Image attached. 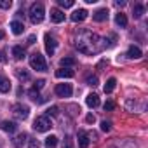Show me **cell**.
Here are the masks:
<instances>
[{
    "mask_svg": "<svg viewBox=\"0 0 148 148\" xmlns=\"http://www.w3.org/2000/svg\"><path fill=\"white\" fill-rule=\"evenodd\" d=\"M86 82H87V86H92V87H94V86H98V77H96V75H89V77L86 79Z\"/></svg>",
    "mask_w": 148,
    "mask_h": 148,
    "instance_id": "28",
    "label": "cell"
},
{
    "mask_svg": "<svg viewBox=\"0 0 148 148\" xmlns=\"http://www.w3.org/2000/svg\"><path fill=\"white\" fill-rule=\"evenodd\" d=\"M86 18H87V11L86 9H77V11H73V14H71V21L73 23H80Z\"/></svg>",
    "mask_w": 148,
    "mask_h": 148,
    "instance_id": "9",
    "label": "cell"
},
{
    "mask_svg": "<svg viewBox=\"0 0 148 148\" xmlns=\"http://www.w3.org/2000/svg\"><path fill=\"white\" fill-rule=\"evenodd\" d=\"M108 16H110L108 9H98V11L92 14V19H94V21H98V23H103V21H106V19H108Z\"/></svg>",
    "mask_w": 148,
    "mask_h": 148,
    "instance_id": "8",
    "label": "cell"
},
{
    "mask_svg": "<svg viewBox=\"0 0 148 148\" xmlns=\"http://www.w3.org/2000/svg\"><path fill=\"white\" fill-rule=\"evenodd\" d=\"M56 145H58V138L56 136H47L45 138V146L47 148H56Z\"/></svg>",
    "mask_w": 148,
    "mask_h": 148,
    "instance_id": "24",
    "label": "cell"
},
{
    "mask_svg": "<svg viewBox=\"0 0 148 148\" xmlns=\"http://www.w3.org/2000/svg\"><path fill=\"white\" fill-rule=\"evenodd\" d=\"M54 91H56V94H58L59 98H70L71 92H73V89H71L70 84H58Z\"/></svg>",
    "mask_w": 148,
    "mask_h": 148,
    "instance_id": "6",
    "label": "cell"
},
{
    "mask_svg": "<svg viewBox=\"0 0 148 148\" xmlns=\"http://www.w3.org/2000/svg\"><path fill=\"white\" fill-rule=\"evenodd\" d=\"M28 44H30V45H33V44H35V35H30V38H28Z\"/></svg>",
    "mask_w": 148,
    "mask_h": 148,
    "instance_id": "38",
    "label": "cell"
},
{
    "mask_svg": "<svg viewBox=\"0 0 148 148\" xmlns=\"http://www.w3.org/2000/svg\"><path fill=\"white\" fill-rule=\"evenodd\" d=\"M7 61V56H5V51H0V63H5Z\"/></svg>",
    "mask_w": 148,
    "mask_h": 148,
    "instance_id": "35",
    "label": "cell"
},
{
    "mask_svg": "<svg viewBox=\"0 0 148 148\" xmlns=\"http://www.w3.org/2000/svg\"><path fill=\"white\" fill-rule=\"evenodd\" d=\"M4 35H5V33H4L2 30H0V38H4Z\"/></svg>",
    "mask_w": 148,
    "mask_h": 148,
    "instance_id": "40",
    "label": "cell"
},
{
    "mask_svg": "<svg viewBox=\"0 0 148 148\" xmlns=\"http://www.w3.org/2000/svg\"><path fill=\"white\" fill-rule=\"evenodd\" d=\"M12 113H14V117H16L18 120H25V119H28V115H30V108H28L26 105L18 103V105L12 106Z\"/></svg>",
    "mask_w": 148,
    "mask_h": 148,
    "instance_id": "5",
    "label": "cell"
},
{
    "mask_svg": "<svg viewBox=\"0 0 148 148\" xmlns=\"http://www.w3.org/2000/svg\"><path fill=\"white\" fill-rule=\"evenodd\" d=\"M77 49L82 52V54H96L103 49H108L113 45V42L106 40V38H99L96 33H92L91 30H84L79 33L77 37V42H75Z\"/></svg>",
    "mask_w": 148,
    "mask_h": 148,
    "instance_id": "1",
    "label": "cell"
},
{
    "mask_svg": "<svg viewBox=\"0 0 148 148\" xmlns=\"http://www.w3.org/2000/svg\"><path fill=\"white\" fill-rule=\"evenodd\" d=\"M28 148H40V141L38 139H30V146Z\"/></svg>",
    "mask_w": 148,
    "mask_h": 148,
    "instance_id": "34",
    "label": "cell"
},
{
    "mask_svg": "<svg viewBox=\"0 0 148 148\" xmlns=\"http://www.w3.org/2000/svg\"><path fill=\"white\" fill-rule=\"evenodd\" d=\"M25 47H21V45H14L12 47V56H14V59H23L25 58Z\"/></svg>",
    "mask_w": 148,
    "mask_h": 148,
    "instance_id": "19",
    "label": "cell"
},
{
    "mask_svg": "<svg viewBox=\"0 0 148 148\" xmlns=\"http://www.w3.org/2000/svg\"><path fill=\"white\" fill-rule=\"evenodd\" d=\"M0 127H2V131H5V132H16V129H18V125H16V122H11V120H4L2 124H0Z\"/></svg>",
    "mask_w": 148,
    "mask_h": 148,
    "instance_id": "14",
    "label": "cell"
},
{
    "mask_svg": "<svg viewBox=\"0 0 148 148\" xmlns=\"http://www.w3.org/2000/svg\"><path fill=\"white\" fill-rule=\"evenodd\" d=\"M129 59H139L141 56H143V52H141V49L139 47H136V45H131L129 49H127V54H125Z\"/></svg>",
    "mask_w": 148,
    "mask_h": 148,
    "instance_id": "11",
    "label": "cell"
},
{
    "mask_svg": "<svg viewBox=\"0 0 148 148\" xmlns=\"http://www.w3.org/2000/svg\"><path fill=\"white\" fill-rule=\"evenodd\" d=\"M16 75H18V79H19V80H23V82L30 80V73H28L26 70H18V71H16Z\"/></svg>",
    "mask_w": 148,
    "mask_h": 148,
    "instance_id": "25",
    "label": "cell"
},
{
    "mask_svg": "<svg viewBox=\"0 0 148 148\" xmlns=\"http://www.w3.org/2000/svg\"><path fill=\"white\" fill-rule=\"evenodd\" d=\"M86 103H87L89 108H96V106H99V96L98 94H89L86 98Z\"/></svg>",
    "mask_w": 148,
    "mask_h": 148,
    "instance_id": "16",
    "label": "cell"
},
{
    "mask_svg": "<svg viewBox=\"0 0 148 148\" xmlns=\"http://www.w3.org/2000/svg\"><path fill=\"white\" fill-rule=\"evenodd\" d=\"M11 30H12L14 35H21V33L25 32V25H23L21 21H12V23H11Z\"/></svg>",
    "mask_w": 148,
    "mask_h": 148,
    "instance_id": "18",
    "label": "cell"
},
{
    "mask_svg": "<svg viewBox=\"0 0 148 148\" xmlns=\"http://www.w3.org/2000/svg\"><path fill=\"white\" fill-rule=\"evenodd\" d=\"M75 63H77V59H75V58H70V56H66V58L61 59V66H63V68H66V66H73Z\"/></svg>",
    "mask_w": 148,
    "mask_h": 148,
    "instance_id": "23",
    "label": "cell"
},
{
    "mask_svg": "<svg viewBox=\"0 0 148 148\" xmlns=\"http://www.w3.org/2000/svg\"><path fill=\"white\" fill-rule=\"evenodd\" d=\"M73 75H75V71L70 70V68H59V70L56 71V77H58V79H71Z\"/></svg>",
    "mask_w": 148,
    "mask_h": 148,
    "instance_id": "12",
    "label": "cell"
},
{
    "mask_svg": "<svg viewBox=\"0 0 148 148\" xmlns=\"http://www.w3.org/2000/svg\"><path fill=\"white\" fill-rule=\"evenodd\" d=\"M26 139H28V134H26V132H21V134H18V136L12 139V145H14L16 148H21V146L26 143Z\"/></svg>",
    "mask_w": 148,
    "mask_h": 148,
    "instance_id": "15",
    "label": "cell"
},
{
    "mask_svg": "<svg viewBox=\"0 0 148 148\" xmlns=\"http://www.w3.org/2000/svg\"><path fill=\"white\" fill-rule=\"evenodd\" d=\"M30 66L37 71H45L47 70V63H45V58L38 52H33L30 56Z\"/></svg>",
    "mask_w": 148,
    "mask_h": 148,
    "instance_id": "3",
    "label": "cell"
},
{
    "mask_svg": "<svg viewBox=\"0 0 148 148\" xmlns=\"http://www.w3.org/2000/svg\"><path fill=\"white\" fill-rule=\"evenodd\" d=\"M28 94H30V98H32L33 101H37V103H42V101H44V98H42V96L38 94V91H35V89H32Z\"/></svg>",
    "mask_w": 148,
    "mask_h": 148,
    "instance_id": "26",
    "label": "cell"
},
{
    "mask_svg": "<svg viewBox=\"0 0 148 148\" xmlns=\"http://www.w3.org/2000/svg\"><path fill=\"white\" fill-rule=\"evenodd\" d=\"M51 21L52 23H63L64 21V12L61 9H51Z\"/></svg>",
    "mask_w": 148,
    "mask_h": 148,
    "instance_id": "10",
    "label": "cell"
},
{
    "mask_svg": "<svg viewBox=\"0 0 148 148\" xmlns=\"http://www.w3.org/2000/svg\"><path fill=\"white\" fill-rule=\"evenodd\" d=\"M58 4L63 9H70V7H73V0H58Z\"/></svg>",
    "mask_w": 148,
    "mask_h": 148,
    "instance_id": "27",
    "label": "cell"
},
{
    "mask_svg": "<svg viewBox=\"0 0 148 148\" xmlns=\"http://www.w3.org/2000/svg\"><path fill=\"white\" fill-rule=\"evenodd\" d=\"M89 132H86V131H79V146L80 148H87L89 146Z\"/></svg>",
    "mask_w": 148,
    "mask_h": 148,
    "instance_id": "13",
    "label": "cell"
},
{
    "mask_svg": "<svg viewBox=\"0 0 148 148\" xmlns=\"http://www.w3.org/2000/svg\"><path fill=\"white\" fill-rule=\"evenodd\" d=\"M11 5H12L11 0H0V7L2 9H11Z\"/></svg>",
    "mask_w": 148,
    "mask_h": 148,
    "instance_id": "31",
    "label": "cell"
},
{
    "mask_svg": "<svg viewBox=\"0 0 148 148\" xmlns=\"http://www.w3.org/2000/svg\"><path fill=\"white\" fill-rule=\"evenodd\" d=\"M132 14H134V18H141V16L145 14V5L136 4V5H134V9H132Z\"/></svg>",
    "mask_w": 148,
    "mask_h": 148,
    "instance_id": "22",
    "label": "cell"
},
{
    "mask_svg": "<svg viewBox=\"0 0 148 148\" xmlns=\"http://www.w3.org/2000/svg\"><path fill=\"white\" fill-rule=\"evenodd\" d=\"M11 91V80L4 75H0V92H9Z\"/></svg>",
    "mask_w": 148,
    "mask_h": 148,
    "instance_id": "17",
    "label": "cell"
},
{
    "mask_svg": "<svg viewBox=\"0 0 148 148\" xmlns=\"http://www.w3.org/2000/svg\"><path fill=\"white\" fill-rule=\"evenodd\" d=\"M51 127H52V124H51L49 117H45V115L37 117L35 122H33V129H35L37 132H45V131H49Z\"/></svg>",
    "mask_w": 148,
    "mask_h": 148,
    "instance_id": "4",
    "label": "cell"
},
{
    "mask_svg": "<svg viewBox=\"0 0 148 148\" xmlns=\"http://www.w3.org/2000/svg\"><path fill=\"white\" fill-rule=\"evenodd\" d=\"M66 148H71V138L66 136Z\"/></svg>",
    "mask_w": 148,
    "mask_h": 148,
    "instance_id": "39",
    "label": "cell"
},
{
    "mask_svg": "<svg viewBox=\"0 0 148 148\" xmlns=\"http://www.w3.org/2000/svg\"><path fill=\"white\" fill-rule=\"evenodd\" d=\"M58 112H59V108H58V106H51V108H47V115H45V117H49V115L56 117V115H58Z\"/></svg>",
    "mask_w": 148,
    "mask_h": 148,
    "instance_id": "30",
    "label": "cell"
},
{
    "mask_svg": "<svg viewBox=\"0 0 148 148\" xmlns=\"http://www.w3.org/2000/svg\"><path fill=\"white\" fill-rule=\"evenodd\" d=\"M110 129H112V124H110V122H106V120H103V122H101V131L108 132Z\"/></svg>",
    "mask_w": 148,
    "mask_h": 148,
    "instance_id": "33",
    "label": "cell"
},
{
    "mask_svg": "<svg viewBox=\"0 0 148 148\" xmlns=\"http://www.w3.org/2000/svg\"><path fill=\"white\" fill-rule=\"evenodd\" d=\"M86 120H87V122H89V124H94V120H96V117H94V115H92V113H89V115H87V117H86Z\"/></svg>",
    "mask_w": 148,
    "mask_h": 148,
    "instance_id": "36",
    "label": "cell"
},
{
    "mask_svg": "<svg viewBox=\"0 0 148 148\" xmlns=\"http://www.w3.org/2000/svg\"><path fill=\"white\" fill-rule=\"evenodd\" d=\"M115 86H117V80H115L113 77H112V79H108V80H106V84H105V92H106V94H110V92L115 89Z\"/></svg>",
    "mask_w": 148,
    "mask_h": 148,
    "instance_id": "21",
    "label": "cell"
},
{
    "mask_svg": "<svg viewBox=\"0 0 148 148\" xmlns=\"http://www.w3.org/2000/svg\"><path fill=\"white\" fill-rule=\"evenodd\" d=\"M44 40H45V51H47V54H49V56H52V54H54V51H56V45H58V42H56V38H54L52 35H49V33H45V37H44Z\"/></svg>",
    "mask_w": 148,
    "mask_h": 148,
    "instance_id": "7",
    "label": "cell"
},
{
    "mask_svg": "<svg viewBox=\"0 0 148 148\" xmlns=\"http://www.w3.org/2000/svg\"><path fill=\"white\" fill-rule=\"evenodd\" d=\"M115 5H117V7H124V5H125V0H117Z\"/></svg>",
    "mask_w": 148,
    "mask_h": 148,
    "instance_id": "37",
    "label": "cell"
},
{
    "mask_svg": "<svg viewBox=\"0 0 148 148\" xmlns=\"http://www.w3.org/2000/svg\"><path fill=\"white\" fill-rule=\"evenodd\" d=\"M103 108H105V112H112V110L115 108V103H113V101H106Z\"/></svg>",
    "mask_w": 148,
    "mask_h": 148,
    "instance_id": "32",
    "label": "cell"
},
{
    "mask_svg": "<svg viewBox=\"0 0 148 148\" xmlns=\"http://www.w3.org/2000/svg\"><path fill=\"white\" fill-rule=\"evenodd\" d=\"M115 23H117L120 28H125V26H127V18H125V14H124V12H119V14L115 16Z\"/></svg>",
    "mask_w": 148,
    "mask_h": 148,
    "instance_id": "20",
    "label": "cell"
},
{
    "mask_svg": "<svg viewBox=\"0 0 148 148\" xmlns=\"http://www.w3.org/2000/svg\"><path fill=\"white\" fill-rule=\"evenodd\" d=\"M28 16H30V21H32L33 25H38V23H42V21H44V16H45L44 4H40V2H35V4H32Z\"/></svg>",
    "mask_w": 148,
    "mask_h": 148,
    "instance_id": "2",
    "label": "cell"
},
{
    "mask_svg": "<svg viewBox=\"0 0 148 148\" xmlns=\"http://www.w3.org/2000/svg\"><path fill=\"white\" fill-rule=\"evenodd\" d=\"M44 86H45V80H44V79H40V80H37V82L33 84V89H35V91H40Z\"/></svg>",
    "mask_w": 148,
    "mask_h": 148,
    "instance_id": "29",
    "label": "cell"
}]
</instances>
